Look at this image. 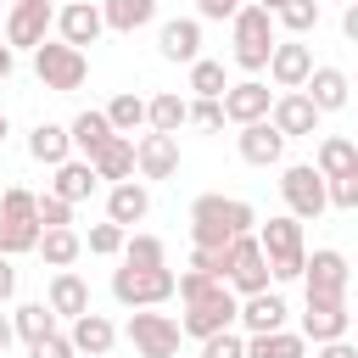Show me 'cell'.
Returning <instances> with one entry per match:
<instances>
[{
  "mask_svg": "<svg viewBox=\"0 0 358 358\" xmlns=\"http://www.w3.org/2000/svg\"><path fill=\"white\" fill-rule=\"evenodd\" d=\"M224 285H235L241 296L268 291V257H263L257 235H235L229 241V252H224Z\"/></svg>",
  "mask_w": 358,
  "mask_h": 358,
  "instance_id": "5",
  "label": "cell"
},
{
  "mask_svg": "<svg viewBox=\"0 0 358 358\" xmlns=\"http://www.w3.org/2000/svg\"><path fill=\"white\" fill-rule=\"evenodd\" d=\"M90 173H95V179H117V185H123V179L134 173V140H129V134H112V140L90 157Z\"/></svg>",
  "mask_w": 358,
  "mask_h": 358,
  "instance_id": "26",
  "label": "cell"
},
{
  "mask_svg": "<svg viewBox=\"0 0 358 358\" xmlns=\"http://www.w3.org/2000/svg\"><path fill=\"white\" fill-rule=\"evenodd\" d=\"M67 151H73V145H67V129H62V123H39V129L28 134V157H34V162L62 168V162H67Z\"/></svg>",
  "mask_w": 358,
  "mask_h": 358,
  "instance_id": "30",
  "label": "cell"
},
{
  "mask_svg": "<svg viewBox=\"0 0 358 358\" xmlns=\"http://www.w3.org/2000/svg\"><path fill=\"white\" fill-rule=\"evenodd\" d=\"M313 173H319V179H347V173H358V145H352L347 134H324V140H319V157H313Z\"/></svg>",
  "mask_w": 358,
  "mask_h": 358,
  "instance_id": "24",
  "label": "cell"
},
{
  "mask_svg": "<svg viewBox=\"0 0 358 358\" xmlns=\"http://www.w3.org/2000/svg\"><path fill=\"white\" fill-rule=\"evenodd\" d=\"M134 168H140L145 179H173V173H179V140H173V134H145V140L134 145Z\"/></svg>",
  "mask_w": 358,
  "mask_h": 358,
  "instance_id": "19",
  "label": "cell"
},
{
  "mask_svg": "<svg viewBox=\"0 0 358 358\" xmlns=\"http://www.w3.org/2000/svg\"><path fill=\"white\" fill-rule=\"evenodd\" d=\"M50 22H56L50 0H17L11 17H6V45L34 50V45H45V28H50Z\"/></svg>",
  "mask_w": 358,
  "mask_h": 358,
  "instance_id": "13",
  "label": "cell"
},
{
  "mask_svg": "<svg viewBox=\"0 0 358 358\" xmlns=\"http://www.w3.org/2000/svg\"><path fill=\"white\" fill-rule=\"evenodd\" d=\"M112 296L123 302V308H157V302H168L173 296V274L168 268H117L112 274Z\"/></svg>",
  "mask_w": 358,
  "mask_h": 358,
  "instance_id": "7",
  "label": "cell"
},
{
  "mask_svg": "<svg viewBox=\"0 0 358 358\" xmlns=\"http://www.w3.org/2000/svg\"><path fill=\"white\" fill-rule=\"evenodd\" d=\"M218 106H224V123H257V117H268V106H274V95H268V84H257V78H241V84H229L224 95H218Z\"/></svg>",
  "mask_w": 358,
  "mask_h": 358,
  "instance_id": "12",
  "label": "cell"
},
{
  "mask_svg": "<svg viewBox=\"0 0 358 358\" xmlns=\"http://www.w3.org/2000/svg\"><path fill=\"white\" fill-rule=\"evenodd\" d=\"M218 285H224V280H213V274H196V268L173 280V291H179V302H201V296H213Z\"/></svg>",
  "mask_w": 358,
  "mask_h": 358,
  "instance_id": "41",
  "label": "cell"
},
{
  "mask_svg": "<svg viewBox=\"0 0 358 358\" xmlns=\"http://www.w3.org/2000/svg\"><path fill=\"white\" fill-rule=\"evenodd\" d=\"M235 145H241V162H252V168H274V162L285 157V134H280L268 117L246 123V129L235 134Z\"/></svg>",
  "mask_w": 358,
  "mask_h": 358,
  "instance_id": "16",
  "label": "cell"
},
{
  "mask_svg": "<svg viewBox=\"0 0 358 358\" xmlns=\"http://www.w3.org/2000/svg\"><path fill=\"white\" fill-rule=\"evenodd\" d=\"M235 319H241L252 336H268V330H280V324H285V302H280L274 291H257V296H246V302L235 308Z\"/></svg>",
  "mask_w": 358,
  "mask_h": 358,
  "instance_id": "27",
  "label": "cell"
},
{
  "mask_svg": "<svg viewBox=\"0 0 358 358\" xmlns=\"http://www.w3.org/2000/svg\"><path fill=\"white\" fill-rule=\"evenodd\" d=\"M6 134H11V123H6V112H0V145H6Z\"/></svg>",
  "mask_w": 358,
  "mask_h": 358,
  "instance_id": "55",
  "label": "cell"
},
{
  "mask_svg": "<svg viewBox=\"0 0 358 358\" xmlns=\"http://www.w3.org/2000/svg\"><path fill=\"white\" fill-rule=\"evenodd\" d=\"M268 73H274L280 90H302L308 73H313V50H308L302 39H274V50H268Z\"/></svg>",
  "mask_w": 358,
  "mask_h": 358,
  "instance_id": "14",
  "label": "cell"
},
{
  "mask_svg": "<svg viewBox=\"0 0 358 358\" xmlns=\"http://www.w3.org/2000/svg\"><path fill=\"white\" fill-rule=\"evenodd\" d=\"M196 11H201V17H213V22H224V17H235V11H241V0H196Z\"/></svg>",
  "mask_w": 358,
  "mask_h": 358,
  "instance_id": "48",
  "label": "cell"
},
{
  "mask_svg": "<svg viewBox=\"0 0 358 358\" xmlns=\"http://www.w3.org/2000/svg\"><path fill=\"white\" fill-rule=\"evenodd\" d=\"M34 73H39V84L45 90H56V95H67V90H78L84 84V73H90V62H84V50H73V45H34Z\"/></svg>",
  "mask_w": 358,
  "mask_h": 358,
  "instance_id": "6",
  "label": "cell"
},
{
  "mask_svg": "<svg viewBox=\"0 0 358 358\" xmlns=\"http://www.w3.org/2000/svg\"><path fill=\"white\" fill-rule=\"evenodd\" d=\"M308 341L291 336V330H268V336H252L246 341V358H302Z\"/></svg>",
  "mask_w": 358,
  "mask_h": 358,
  "instance_id": "31",
  "label": "cell"
},
{
  "mask_svg": "<svg viewBox=\"0 0 358 358\" xmlns=\"http://www.w3.org/2000/svg\"><path fill=\"white\" fill-rule=\"evenodd\" d=\"M123 263L129 268H162V241L157 235H129L123 241Z\"/></svg>",
  "mask_w": 358,
  "mask_h": 358,
  "instance_id": "38",
  "label": "cell"
},
{
  "mask_svg": "<svg viewBox=\"0 0 358 358\" xmlns=\"http://www.w3.org/2000/svg\"><path fill=\"white\" fill-rule=\"evenodd\" d=\"M157 17V0H106L101 6V22L112 28V34H134V28H145Z\"/></svg>",
  "mask_w": 358,
  "mask_h": 358,
  "instance_id": "28",
  "label": "cell"
},
{
  "mask_svg": "<svg viewBox=\"0 0 358 358\" xmlns=\"http://www.w3.org/2000/svg\"><path fill=\"white\" fill-rule=\"evenodd\" d=\"M11 336H17V330H11V319H6V313H0V352H6V347H11Z\"/></svg>",
  "mask_w": 358,
  "mask_h": 358,
  "instance_id": "53",
  "label": "cell"
},
{
  "mask_svg": "<svg viewBox=\"0 0 358 358\" xmlns=\"http://www.w3.org/2000/svg\"><path fill=\"white\" fill-rule=\"evenodd\" d=\"M56 319H78V313H90V285L73 274V268H56V280H50V302H45Z\"/></svg>",
  "mask_w": 358,
  "mask_h": 358,
  "instance_id": "25",
  "label": "cell"
},
{
  "mask_svg": "<svg viewBox=\"0 0 358 358\" xmlns=\"http://www.w3.org/2000/svg\"><path fill=\"white\" fill-rule=\"evenodd\" d=\"M56 28H62V45H73V50H84V45H95L101 39V6H90V0H67L62 11H56Z\"/></svg>",
  "mask_w": 358,
  "mask_h": 358,
  "instance_id": "17",
  "label": "cell"
},
{
  "mask_svg": "<svg viewBox=\"0 0 358 358\" xmlns=\"http://www.w3.org/2000/svg\"><path fill=\"white\" fill-rule=\"evenodd\" d=\"M34 218H39V229H67V224H73V201H62V196H34Z\"/></svg>",
  "mask_w": 358,
  "mask_h": 358,
  "instance_id": "40",
  "label": "cell"
},
{
  "mask_svg": "<svg viewBox=\"0 0 358 358\" xmlns=\"http://www.w3.org/2000/svg\"><path fill=\"white\" fill-rule=\"evenodd\" d=\"M190 90L196 101H218L229 84H224V62H190Z\"/></svg>",
  "mask_w": 358,
  "mask_h": 358,
  "instance_id": "37",
  "label": "cell"
},
{
  "mask_svg": "<svg viewBox=\"0 0 358 358\" xmlns=\"http://www.w3.org/2000/svg\"><path fill=\"white\" fill-rule=\"evenodd\" d=\"M17 291V268H11V257H0V302Z\"/></svg>",
  "mask_w": 358,
  "mask_h": 358,
  "instance_id": "49",
  "label": "cell"
},
{
  "mask_svg": "<svg viewBox=\"0 0 358 358\" xmlns=\"http://www.w3.org/2000/svg\"><path fill=\"white\" fill-rule=\"evenodd\" d=\"M157 50H162L168 62H201V22H190V17H173V22H162V34H157Z\"/></svg>",
  "mask_w": 358,
  "mask_h": 358,
  "instance_id": "21",
  "label": "cell"
},
{
  "mask_svg": "<svg viewBox=\"0 0 358 358\" xmlns=\"http://www.w3.org/2000/svg\"><path fill=\"white\" fill-rule=\"evenodd\" d=\"M319 358H358V352H352V347H347V336H341V341H324V347H319Z\"/></svg>",
  "mask_w": 358,
  "mask_h": 358,
  "instance_id": "50",
  "label": "cell"
},
{
  "mask_svg": "<svg viewBox=\"0 0 358 358\" xmlns=\"http://www.w3.org/2000/svg\"><path fill=\"white\" fill-rule=\"evenodd\" d=\"M257 6H263V11H268V17H274V11H280V6H285V0H257Z\"/></svg>",
  "mask_w": 358,
  "mask_h": 358,
  "instance_id": "54",
  "label": "cell"
},
{
  "mask_svg": "<svg viewBox=\"0 0 358 358\" xmlns=\"http://www.w3.org/2000/svg\"><path fill=\"white\" fill-rule=\"evenodd\" d=\"M190 313L179 319V336H196V341H207V336H218V330H229L235 324V296H229V285H218L213 296H201V302H185Z\"/></svg>",
  "mask_w": 358,
  "mask_h": 358,
  "instance_id": "9",
  "label": "cell"
},
{
  "mask_svg": "<svg viewBox=\"0 0 358 358\" xmlns=\"http://www.w3.org/2000/svg\"><path fill=\"white\" fill-rule=\"evenodd\" d=\"M185 123H196V129H224V106H218V101H185Z\"/></svg>",
  "mask_w": 358,
  "mask_h": 358,
  "instance_id": "43",
  "label": "cell"
},
{
  "mask_svg": "<svg viewBox=\"0 0 358 358\" xmlns=\"http://www.w3.org/2000/svg\"><path fill=\"white\" fill-rule=\"evenodd\" d=\"M229 28H235V62H241L246 73L268 67V50H274V17H268L263 6H241V11L229 17Z\"/></svg>",
  "mask_w": 358,
  "mask_h": 358,
  "instance_id": "4",
  "label": "cell"
},
{
  "mask_svg": "<svg viewBox=\"0 0 358 358\" xmlns=\"http://www.w3.org/2000/svg\"><path fill=\"white\" fill-rule=\"evenodd\" d=\"M252 224L257 218L241 196H196V207H190V241L201 252H224L235 235H252Z\"/></svg>",
  "mask_w": 358,
  "mask_h": 358,
  "instance_id": "1",
  "label": "cell"
},
{
  "mask_svg": "<svg viewBox=\"0 0 358 358\" xmlns=\"http://www.w3.org/2000/svg\"><path fill=\"white\" fill-rule=\"evenodd\" d=\"M274 17H280V22H285V28L296 34V39H302L308 28H319V0H285V6L274 11Z\"/></svg>",
  "mask_w": 358,
  "mask_h": 358,
  "instance_id": "39",
  "label": "cell"
},
{
  "mask_svg": "<svg viewBox=\"0 0 358 358\" xmlns=\"http://www.w3.org/2000/svg\"><path fill=\"white\" fill-rule=\"evenodd\" d=\"M11 6H17V0H11Z\"/></svg>",
  "mask_w": 358,
  "mask_h": 358,
  "instance_id": "56",
  "label": "cell"
},
{
  "mask_svg": "<svg viewBox=\"0 0 358 358\" xmlns=\"http://www.w3.org/2000/svg\"><path fill=\"white\" fill-rule=\"evenodd\" d=\"M145 123H151V134H179V123H185V101L168 90V95H151L145 101Z\"/></svg>",
  "mask_w": 358,
  "mask_h": 358,
  "instance_id": "32",
  "label": "cell"
},
{
  "mask_svg": "<svg viewBox=\"0 0 358 358\" xmlns=\"http://www.w3.org/2000/svg\"><path fill=\"white\" fill-rule=\"evenodd\" d=\"M352 324L347 313V296H308V313H302V341H341Z\"/></svg>",
  "mask_w": 358,
  "mask_h": 358,
  "instance_id": "11",
  "label": "cell"
},
{
  "mask_svg": "<svg viewBox=\"0 0 358 358\" xmlns=\"http://www.w3.org/2000/svg\"><path fill=\"white\" fill-rule=\"evenodd\" d=\"M302 280H308V296H347V257L324 246L302 263Z\"/></svg>",
  "mask_w": 358,
  "mask_h": 358,
  "instance_id": "18",
  "label": "cell"
},
{
  "mask_svg": "<svg viewBox=\"0 0 358 358\" xmlns=\"http://www.w3.org/2000/svg\"><path fill=\"white\" fill-rule=\"evenodd\" d=\"M341 34H347V39H358V6H347V17H341Z\"/></svg>",
  "mask_w": 358,
  "mask_h": 358,
  "instance_id": "51",
  "label": "cell"
},
{
  "mask_svg": "<svg viewBox=\"0 0 358 358\" xmlns=\"http://www.w3.org/2000/svg\"><path fill=\"white\" fill-rule=\"evenodd\" d=\"M11 330H17V336H22L28 347H34L39 336H50V330H56V313H50L45 302H22V308L11 313Z\"/></svg>",
  "mask_w": 358,
  "mask_h": 358,
  "instance_id": "34",
  "label": "cell"
},
{
  "mask_svg": "<svg viewBox=\"0 0 358 358\" xmlns=\"http://www.w3.org/2000/svg\"><path fill=\"white\" fill-rule=\"evenodd\" d=\"M90 190H95L90 162H62V168H56V190H50V196H62V201H84Z\"/></svg>",
  "mask_w": 358,
  "mask_h": 358,
  "instance_id": "36",
  "label": "cell"
},
{
  "mask_svg": "<svg viewBox=\"0 0 358 358\" xmlns=\"http://www.w3.org/2000/svg\"><path fill=\"white\" fill-rule=\"evenodd\" d=\"M347 73L341 67H313L308 73V84H302V95L313 101V112H336V106H347Z\"/></svg>",
  "mask_w": 358,
  "mask_h": 358,
  "instance_id": "23",
  "label": "cell"
},
{
  "mask_svg": "<svg viewBox=\"0 0 358 358\" xmlns=\"http://www.w3.org/2000/svg\"><path fill=\"white\" fill-rule=\"evenodd\" d=\"M67 341H73L78 358H106L112 341H117V330H112V319H101V313H78L73 330H67Z\"/></svg>",
  "mask_w": 358,
  "mask_h": 358,
  "instance_id": "20",
  "label": "cell"
},
{
  "mask_svg": "<svg viewBox=\"0 0 358 358\" xmlns=\"http://www.w3.org/2000/svg\"><path fill=\"white\" fill-rule=\"evenodd\" d=\"M84 246H90L95 257H112V252H123V229H117V224H95Z\"/></svg>",
  "mask_w": 358,
  "mask_h": 358,
  "instance_id": "44",
  "label": "cell"
},
{
  "mask_svg": "<svg viewBox=\"0 0 358 358\" xmlns=\"http://www.w3.org/2000/svg\"><path fill=\"white\" fill-rule=\"evenodd\" d=\"M280 196H285V207H291V218L302 224V218H319L330 201H324V179L313 173V162H291L285 168V179H280Z\"/></svg>",
  "mask_w": 358,
  "mask_h": 358,
  "instance_id": "8",
  "label": "cell"
},
{
  "mask_svg": "<svg viewBox=\"0 0 358 358\" xmlns=\"http://www.w3.org/2000/svg\"><path fill=\"white\" fill-rule=\"evenodd\" d=\"M201 358H246V341L235 330H218V336L201 341Z\"/></svg>",
  "mask_w": 358,
  "mask_h": 358,
  "instance_id": "42",
  "label": "cell"
},
{
  "mask_svg": "<svg viewBox=\"0 0 358 358\" xmlns=\"http://www.w3.org/2000/svg\"><path fill=\"white\" fill-rule=\"evenodd\" d=\"M224 252H229V246H224ZM224 252H201V246H196L190 268H196V274H213V280H224Z\"/></svg>",
  "mask_w": 358,
  "mask_h": 358,
  "instance_id": "47",
  "label": "cell"
},
{
  "mask_svg": "<svg viewBox=\"0 0 358 358\" xmlns=\"http://www.w3.org/2000/svg\"><path fill=\"white\" fill-rule=\"evenodd\" d=\"M324 201H330V207H358V173H347V179H324Z\"/></svg>",
  "mask_w": 358,
  "mask_h": 358,
  "instance_id": "45",
  "label": "cell"
},
{
  "mask_svg": "<svg viewBox=\"0 0 358 358\" xmlns=\"http://www.w3.org/2000/svg\"><path fill=\"white\" fill-rule=\"evenodd\" d=\"M34 358H78V352H73V341H67L62 330H50V336L34 341Z\"/></svg>",
  "mask_w": 358,
  "mask_h": 358,
  "instance_id": "46",
  "label": "cell"
},
{
  "mask_svg": "<svg viewBox=\"0 0 358 358\" xmlns=\"http://www.w3.org/2000/svg\"><path fill=\"white\" fill-rule=\"evenodd\" d=\"M34 252H45V263H50V268H73V257L84 252V241H78L73 229H45Z\"/></svg>",
  "mask_w": 358,
  "mask_h": 358,
  "instance_id": "33",
  "label": "cell"
},
{
  "mask_svg": "<svg viewBox=\"0 0 358 358\" xmlns=\"http://www.w3.org/2000/svg\"><path fill=\"white\" fill-rule=\"evenodd\" d=\"M145 213H151V190H145V185H134V179L112 185V196H106V224L129 229V224H140Z\"/></svg>",
  "mask_w": 358,
  "mask_h": 358,
  "instance_id": "22",
  "label": "cell"
},
{
  "mask_svg": "<svg viewBox=\"0 0 358 358\" xmlns=\"http://www.w3.org/2000/svg\"><path fill=\"white\" fill-rule=\"evenodd\" d=\"M257 246H263V257H268V280H302V263H308V252H302V224L285 213V218H268L263 229H257Z\"/></svg>",
  "mask_w": 358,
  "mask_h": 358,
  "instance_id": "2",
  "label": "cell"
},
{
  "mask_svg": "<svg viewBox=\"0 0 358 358\" xmlns=\"http://www.w3.org/2000/svg\"><path fill=\"white\" fill-rule=\"evenodd\" d=\"M11 67H17V62H11V45H6V34H0V78H11Z\"/></svg>",
  "mask_w": 358,
  "mask_h": 358,
  "instance_id": "52",
  "label": "cell"
},
{
  "mask_svg": "<svg viewBox=\"0 0 358 358\" xmlns=\"http://www.w3.org/2000/svg\"><path fill=\"white\" fill-rule=\"evenodd\" d=\"M39 218H34V196L22 185H11L0 196V257H17V252H34L39 246Z\"/></svg>",
  "mask_w": 358,
  "mask_h": 358,
  "instance_id": "3",
  "label": "cell"
},
{
  "mask_svg": "<svg viewBox=\"0 0 358 358\" xmlns=\"http://www.w3.org/2000/svg\"><path fill=\"white\" fill-rule=\"evenodd\" d=\"M106 140H112V123H106V112H78V117H73V129H67V145H78L84 157H95Z\"/></svg>",
  "mask_w": 358,
  "mask_h": 358,
  "instance_id": "29",
  "label": "cell"
},
{
  "mask_svg": "<svg viewBox=\"0 0 358 358\" xmlns=\"http://www.w3.org/2000/svg\"><path fill=\"white\" fill-rule=\"evenodd\" d=\"M129 341H134L140 358H173V352H179V319L134 308V319H129Z\"/></svg>",
  "mask_w": 358,
  "mask_h": 358,
  "instance_id": "10",
  "label": "cell"
},
{
  "mask_svg": "<svg viewBox=\"0 0 358 358\" xmlns=\"http://www.w3.org/2000/svg\"><path fill=\"white\" fill-rule=\"evenodd\" d=\"M106 123H112V134H134V129L145 123V101H140L134 90L112 95V106H106Z\"/></svg>",
  "mask_w": 358,
  "mask_h": 358,
  "instance_id": "35",
  "label": "cell"
},
{
  "mask_svg": "<svg viewBox=\"0 0 358 358\" xmlns=\"http://www.w3.org/2000/svg\"><path fill=\"white\" fill-rule=\"evenodd\" d=\"M268 123H274L285 140H296V134H319V112H313V101H308L302 90H285V95H274V106H268Z\"/></svg>",
  "mask_w": 358,
  "mask_h": 358,
  "instance_id": "15",
  "label": "cell"
}]
</instances>
